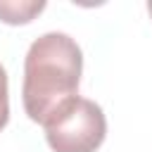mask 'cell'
I'll use <instances>...</instances> for the list:
<instances>
[{"label": "cell", "mask_w": 152, "mask_h": 152, "mask_svg": "<svg viewBox=\"0 0 152 152\" xmlns=\"http://www.w3.org/2000/svg\"><path fill=\"white\" fill-rule=\"evenodd\" d=\"M83 74V52L78 43L59 31L36 38L24 57L21 102L31 121L45 126L74 97Z\"/></svg>", "instance_id": "1"}, {"label": "cell", "mask_w": 152, "mask_h": 152, "mask_svg": "<svg viewBox=\"0 0 152 152\" xmlns=\"http://www.w3.org/2000/svg\"><path fill=\"white\" fill-rule=\"evenodd\" d=\"M43 128L52 152H95L104 142L107 119L97 102L74 97Z\"/></svg>", "instance_id": "2"}, {"label": "cell", "mask_w": 152, "mask_h": 152, "mask_svg": "<svg viewBox=\"0 0 152 152\" xmlns=\"http://www.w3.org/2000/svg\"><path fill=\"white\" fill-rule=\"evenodd\" d=\"M45 10L43 0H0V21L10 26L28 24Z\"/></svg>", "instance_id": "3"}, {"label": "cell", "mask_w": 152, "mask_h": 152, "mask_svg": "<svg viewBox=\"0 0 152 152\" xmlns=\"http://www.w3.org/2000/svg\"><path fill=\"white\" fill-rule=\"evenodd\" d=\"M10 121V95H7V71L0 64V131Z\"/></svg>", "instance_id": "4"}, {"label": "cell", "mask_w": 152, "mask_h": 152, "mask_svg": "<svg viewBox=\"0 0 152 152\" xmlns=\"http://www.w3.org/2000/svg\"><path fill=\"white\" fill-rule=\"evenodd\" d=\"M147 12H150V17H152V0L147 2Z\"/></svg>", "instance_id": "5"}]
</instances>
